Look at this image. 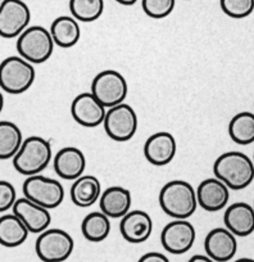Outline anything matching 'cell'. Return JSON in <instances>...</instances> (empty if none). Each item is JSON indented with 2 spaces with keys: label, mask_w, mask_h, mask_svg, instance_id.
I'll list each match as a JSON object with an SVG mask.
<instances>
[{
  "label": "cell",
  "mask_w": 254,
  "mask_h": 262,
  "mask_svg": "<svg viewBox=\"0 0 254 262\" xmlns=\"http://www.w3.org/2000/svg\"><path fill=\"white\" fill-rule=\"evenodd\" d=\"M29 229L14 213L0 216V244L7 248H16L24 244L29 236Z\"/></svg>",
  "instance_id": "obj_23"
},
{
  "label": "cell",
  "mask_w": 254,
  "mask_h": 262,
  "mask_svg": "<svg viewBox=\"0 0 254 262\" xmlns=\"http://www.w3.org/2000/svg\"><path fill=\"white\" fill-rule=\"evenodd\" d=\"M253 163H254V156H253Z\"/></svg>",
  "instance_id": "obj_36"
},
{
  "label": "cell",
  "mask_w": 254,
  "mask_h": 262,
  "mask_svg": "<svg viewBox=\"0 0 254 262\" xmlns=\"http://www.w3.org/2000/svg\"><path fill=\"white\" fill-rule=\"evenodd\" d=\"M82 235L86 241L93 243H99L105 241L110 233V220L107 215L100 212H90L82 220L81 224Z\"/></svg>",
  "instance_id": "obj_25"
},
{
  "label": "cell",
  "mask_w": 254,
  "mask_h": 262,
  "mask_svg": "<svg viewBox=\"0 0 254 262\" xmlns=\"http://www.w3.org/2000/svg\"><path fill=\"white\" fill-rule=\"evenodd\" d=\"M228 135L239 145L254 143V113L249 111L236 113L228 123Z\"/></svg>",
  "instance_id": "obj_24"
},
{
  "label": "cell",
  "mask_w": 254,
  "mask_h": 262,
  "mask_svg": "<svg viewBox=\"0 0 254 262\" xmlns=\"http://www.w3.org/2000/svg\"><path fill=\"white\" fill-rule=\"evenodd\" d=\"M53 157L52 145L41 137H30L24 139L21 148L14 156L13 167L25 176L37 175L42 172Z\"/></svg>",
  "instance_id": "obj_3"
},
{
  "label": "cell",
  "mask_w": 254,
  "mask_h": 262,
  "mask_svg": "<svg viewBox=\"0 0 254 262\" xmlns=\"http://www.w3.org/2000/svg\"><path fill=\"white\" fill-rule=\"evenodd\" d=\"M253 208H254V203H253Z\"/></svg>",
  "instance_id": "obj_37"
},
{
  "label": "cell",
  "mask_w": 254,
  "mask_h": 262,
  "mask_svg": "<svg viewBox=\"0 0 254 262\" xmlns=\"http://www.w3.org/2000/svg\"><path fill=\"white\" fill-rule=\"evenodd\" d=\"M132 196L129 189L123 186H110L102 191L99 207L109 219H121L131 210Z\"/></svg>",
  "instance_id": "obj_20"
},
{
  "label": "cell",
  "mask_w": 254,
  "mask_h": 262,
  "mask_svg": "<svg viewBox=\"0 0 254 262\" xmlns=\"http://www.w3.org/2000/svg\"><path fill=\"white\" fill-rule=\"evenodd\" d=\"M137 262H170V259L159 252H149V253L143 254Z\"/></svg>",
  "instance_id": "obj_31"
},
{
  "label": "cell",
  "mask_w": 254,
  "mask_h": 262,
  "mask_svg": "<svg viewBox=\"0 0 254 262\" xmlns=\"http://www.w3.org/2000/svg\"><path fill=\"white\" fill-rule=\"evenodd\" d=\"M31 11L24 0H2L0 3V36L18 37L29 27Z\"/></svg>",
  "instance_id": "obj_10"
},
{
  "label": "cell",
  "mask_w": 254,
  "mask_h": 262,
  "mask_svg": "<svg viewBox=\"0 0 254 262\" xmlns=\"http://www.w3.org/2000/svg\"><path fill=\"white\" fill-rule=\"evenodd\" d=\"M175 4L176 0H142L144 13L154 19H162L170 16Z\"/></svg>",
  "instance_id": "obj_29"
},
{
  "label": "cell",
  "mask_w": 254,
  "mask_h": 262,
  "mask_svg": "<svg viewBox=\"0 0 254 262\" xmlns=\"http://www.w3.org/2000/svg\"><path fill=\"white\" fill-rule=\"evenodd\" d=\"M3 108H4V97H3V94L0 93V113H2Z\"/></svg>",
  "instance_id": "obj_34"
},
{
  "label": "cell",
  "mask_w": 254,
  "mask_h": 262,
  "mask_svg": "<svg viewBox=\"0 0 254 262\" xmlns=\"http://www.w3.org/2000/svg\"><path fill=\"white\" fill-rule=\"evenodd\" d=\"M50 31L42 26H29L17 37V52L32 64H41L50 59L54 52Z\"/></svg>",
  "instance_id": "obj_5"
},
{
  "label": "cell",
  "mask_w": 254,
  "mask_h": 262,
  "mask_svg": "<svg viewBox=\"0 0 254 262\" xmlns=\"http://www.w3.org/2000/svg\"><path fill=\"white\" fill-rule=\"evenodd\" d=\"M234 262H254L253 258H239Z\"/></svg>",
  "instance_id": "obj_35"
},
{
  "label": "cell",
  "mask_w": 254,
  "mask_h": 262,
  "mask_svg": "<svg viewBox=\"0 0 254 262\" xmlns=\"http://www.w3.org/2000/svg\"><path fill=\"white\" fill-rule=\"evenodd\" d=\"M120 231L123 239L129 243H144L152 235L153 220L145 211L130 210L123 217H121Z\"/></svg>",
  "instance_id": "obj_15"
},
{
  "label": "cell",
  "mask_w": 254,
  "mask_h": 262,
  "mask_svg": "<svg viewBox=\"0 0 254 262\" xmlns=\"http://www.w3.org/2000/svg\"><path fill=\"white\" fill-rule=\"evenodd\" d=\"M198 206L208 212H218L227 206L230 200V189L217 178L203 180L197 190Z\"/></svg>",
  "instance_id": "obj_13"
},
{
  "label": "cell",
  "mask_w": 254,
  "mask_h": 262,
  "mask_svg": "<svg viewBox=\"0 0 254 262\" xmlns=\"http://www.w3.org/2000/svg\"><path fill=\"white\" fill-rule=\"evenodd\" d=\"M54 171L63 180L74 181L84 175L86 158L84 152L76 147H64L55 155L53 161Z\"/></svg>",
  "instance_id": "obj_18"
},
{
  "label": "cell",
  "mask_w": 254,
  "mask_h": 262,
  "mask_svg": "<svg viewBox=\"0 0 254 262\" xmlns=\"http://www.w3.org/2000/svg\"><path fill=\"white\" fill-rule=\"evenodd\" d=\"M90 93L105 108H110L123 103L129 93V85L118 71L104 70L94 77Z\"/></svg>",
  "instance_id": "obj_9"
},
{
  "label": "cell",
  "mask_w": 254,
  "mask_h": 262,
  "mask_svg": "<svg viewBox=\"0 0 254 262\" xmlns=\"http://www.w3.org/2000/svg\"><path fill=\"white\" fill-rule=\"evenodd\" d=\"M105 112H107V108L91 93H81L72 100V117L79 125L84 127L91 128L102 125Z\"/></svg>",
  "instance_id": "obj_12"
},
{
  "label": "cell",
  "mask_w": 254,
  "mask_h": 262,
  "mask_svg": "<svg viewBox=\"0 0 254 262\" xmlns=\"http://www.w3.org/2000/svg\"><path fill=\"white\" fill-rule=\"evenodd\" d=\"M158 200L163 212L178 220H188L198 208L195 189L185 180H172L165 184Z\"/></svg>",
  "instance_id": "obj_2"
},
{
  "label": "cell",
  "mask_w": 254,
  "mask_h": 262,
  "mask_svg": "<svg viewBox=\"0 0 254 262\" xmlns=\"http://www.w3.org/2000/svg\"><path fill=\"white\" fill-rule=\"evenodd\" d=\"M226 229L235 236H248L254 233V208L249 203L236 202L228 206L223 215Z\"/></svg>",
  "instance_id": "obj_19"
},
{
  "label": "cell",
  "mask_w": 254,
  "mask_h": 262,
  "mask_svg": "<svg viewBox=\"0 0 254 262\" xmlns=\"http://www.w3.org/2000/svg\"><path fill=\"white\" fill-rule=\"evenodd\" d=\"M177 152L175 137L168 131H159L150 135L144 144V156L154 166H166L171 163Z\"/></svg>",
  "instance_id": "obj_14"
},
{
  "label": "cell",
  "mask_w": 254,
  "mask_h": 262,
  "mask_svg": "<svg viewBox=\"0 0 254 262\" xmlns=\"http://www.w3.org/2000/svg\"><path fill=\"white\" fill-rule=\"evenodd\" d=\"M70 11L79 22H94L104 12V0H70Z\"/></svg>",
  "instance_id": "obj_27"
},
{
  "label": "cell",
  "mask_w": 254,
  "mask_h": 262,
  "mask_svg": "<svg viewBox=\"0 0 254 262\" xmlns=\"http://www.w3.org/2000/svg\"><path fill=\"white\" fill-rule=\"evenodd\" d=\"M50 35L55 45L63 49L75 47L81 36V29L77 19L72 16H60L52 22Z\"/></svg>",
  "instance_id": "obj_22"
},
{
  "label": "cell",
  "mask_w": 254,
  "mask_h": 262,
  "mask_svg": "<svg viewBox=\"0 0 254 262\" xmlns=\"http://www.w3.org/2000/svg\"><path fill=\"white\" fill-rule=\"evenodd\" d=\"M197 233L193 224L188 220L175 219L163 228L160 234V243L163 248L171 254H183L194 246Z\"/></svg>",
  "instance_id": "obj_11"
},
{
  "label": "cell",
  "mask_w": 254,
  "mask_h": 262,
  "mask_svg": "<svg viewBox=\"0 0 254 262\" xmlns=\"http://www.w3.org/2000/svg\"><path fill=\"white\" fill-rule=\"evenodd\" d=\"M16 200L17 193L13 184L6 180H0V213L11 210Z\"/></svg>",
  "instance_id": "obj_30"
},
{
  "label": "cell",
  "mask_w": 254,
  "mask_h": 262,
  "mask_svg": "<svg viewBox=\"0 0 254 262\" xmlns=\"http://www.w3.org/2000/svg\"><path fill=\"white\" fill-rule=\"evenodd\" d=\"M12 210H13L14 215L21 219L25 226L32 234L42 233L49 228L50 223H52L49 210L27 200L26 196L16 200Z\"/></svg>",
  "instance_id": "obj_17"
},
{
  "label": "cell",
  "mask_w": 254,
  "mask_h": 262,
  "mask_svg": "<svg viewBox=\"0 0 254 262\" xmlns=\"http://www.w3.org/2000/svg\"><path fill=\"white\" fill-rule=\"evenodd\" d=\"M24 137L16 123L0 121V160H11L21 148Z\"/></svg>",
  "instance_id": "obj_26"
},
{
  "label": "cell",
  "mask_w": 254,
  "mask_h": 262,
  "mask_svg": "<svg viewBox=\"0 0 254 262\" xmlns=\"http://www.w3.org/2000/svg\"><path fill=\"white\" fill-rule=\"evenodd\" d=\"M75 248V242L62 229H49L39 234L35 251L42 262H64L70 258Z\"/></svg>",
  "instance_id": "obj_7"
},
{
  "label": "cell",
  "mask_w": 254,
  "mask_h": 262,
  "mask_svg": "<svg viewBox=\"0 0 254 262\" xmlns=\"http://www.w3.org/2000/svg\"><path fill=\"white\" fill-rule=\"evenodd\" d=\"M36 79L34 64L21 55H11L0 63V89L8 94L26 93Z\"/></svg>",
  "instance_id": "obj_4"
},
{
  "label": "cell",
  "mask_w": 254,
  "mask_h": 262,
  "mask_svg": "<svg viewBox=\"0 0 254 262\" xmlns=\"http://www.w3.org/2000/svg\"><path fill=\"white\" fill-rule=\"evenodd\" d=\"M188 262H215V261H213L211 257H208L207 254H205V256L204 254H195V256H193Z\"/></svg>",
  "instance_id": "obj_32"
},
{
  "label": "cell",
  "mask_w": 254,
  "mask_h": 262,
  "mask_svg": "<svg viewBox=\"0 0 254 262\" xmlns=\"http://www.w3.org/2000/svg\"><path fill=\"white\" fill-rule=\"evenodd\" d=\"M22 191L27 200L53 210L62 205L64 200V188L58 180L47 178L40 173L27 176L22 185Z\"/></svg>",
  "instance_id": "obj_6"
},
{
  "label": "cell",
  "mask_w": 254,
  "mask_h": 262,
  "mask_svg": "<svg viewBox=\"0 0 254 262\" xmlns=\"http://www.w3.org/2000/svg\"><path fill=\"white\" fill-rule=\"evenodd\" d=\"M213 173L230 190H243L254 180L253 160L243 152H226L213 163Z\"/></svg>",
  "instance_id": "obj_1"
},
{
  "label": "cell",
  "mask_w": 254,
  "mask_h": 262,
  "mask_svg": "<svg viewBox=\"0 0 254 262\" xmlns=\"http://www.w3.org/2000/svg\"><path fill=\"white\" fill-rule=\"evenodd\" d=\"M0 3H2V0H0Z\"/></svg>",
  "instance_id": "obj_38"
},
{
  "label": "cell",
  "mask_w": 254,
  "mask_h": 262,
  "mask_svg": "<svg viewBox=\"0 0 254 262\" xmlns=\"http://www.w3.org/2000/svg\"><path fill=\"white\" fill-rule=\"evenodd\" d=\"M118 4H121V6H134V4H136L139 0H116Z\"/></svg>",
  "instance_id": "obj_33"
},
{
  "label": "cell",
  "mask_w": 254,
  "mask_h": 262,
  "mask_svg": "<svg viewBox=\"0 0 254 262\" xmlns=\"http://www.w3.org/2000/svg\"><path fill=\"white\" fill-rule=\"evenodd\" d=\"M102 194V185L97 176L81 175L74 180L70 195L75 206L81 208L91 207L99 201Z\"/></svg>",
  "instance_id": "obj_21"
},
{
  "label": "cell",
  "mask_w": 254,
  "mask_h": 262,
  "mask_svg": "<svg viewBox=\"0 0 254 262\" xmlns=\"http://www.w3.org/2000/svg\"><path fill=\"white\" fill-rule=\"evenodd\" d=\"M204 249L215 262H227L238 252V241L228 229L216 228L205 236Z\"/></svg>",
  "instance_id": "obj_16"
},
{
  "label": "cell",
  "mask_w": 254,
  "mask_h": 262,
  "mask_svg": "<svg viewBox=\"0 0 254 262\" xmlns=\"http://www.w3.org/2000/svg\"><path fill=\"white\" fill-rule=\"evenodd\" d=\"M103 126L108 137L114 142H129L136 134L139 120L134 108L126 103L107 108Z\"/></svg>",
  "instance_id": "obj_8"
},
{
  "label": "cell",
  "mask_w": 254,
  "mask_h": 262,
  "mask_svg": "<svg viewBox=\"0 0 254 262\" xmlns=\"http://www.w3.org/2000/svg\"><path fill=\"white\" fill-rule=\"evenodd\" d=\"M220 6L226 16L241 19L253 13L254 0H220Z\"/></svg>",
  "instance_id": "obj_28"
}]
</instances>
